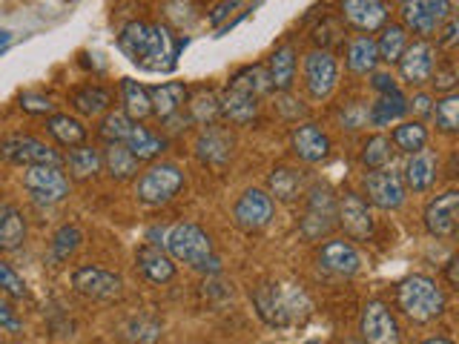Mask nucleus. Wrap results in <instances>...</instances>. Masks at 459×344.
I'll use <instances>...</instances> for the list:
<instances>
[{"label": "nucleus", "mask_w": 459, "mask_h": 344, "mask_svg": "<svg viewBox=\"0 0 459 344\" xmlns=\"http://www.w3.org/2000/svg\"><path fill=\"white\" fill-rule=\"evenodd\" d=\"M391 158H394V143H391V138L373 135V138L365 141V147H362V164H365L370 172L387 169V164H391Z\"/></svg>", "instance_id": "obj_41"}, {"label": "nucleus", "mask_w": 459, "mask_h": 344, "mask_svg": "<svg viewBox=\"0 0 459 344\" xmlns=\"http://www.w3.org/2000/svg\"><path fill=\"white\" fill-rule=\"evenodd\" d=\"M344 344H362V341H344Z\"/></svg>", "instance_id": "obj_56"}, {"label": "nucleus", "mask_w": 459, "mask_h": 344, "mask_svg": "<svg viewBox=\"0 0 459 344\" xmlns=\"http://www.w3.org/2000/svg\"><path fill=\"white\" fill-rule=\"evenodd\" d=\"M230 90H238L244 95H264L273 90V83H270V72L264 66H247V69H241L238 75L230 81Z\"/></svg>", "instance_id": "obj_37"}, {"label": "nucleus", "mask_w": 459, "mask_h": 344, "mask_svg": "<svg viewBox=\"0 0 459 344\" xmlns=\"http://www.w3.org/2000/svg\"><path fill=\"white\" fill-rule=\"evenodd\" d=\"M26 241V219L18 207L0 204V253H14L21 250Z\"/></svg>", "instance_id": "obj_24"}, {"label": "nucleus", "mask_w": 459, "mask_h": 344, "mask_svg": "<svg viewBox=\"0 0 459 344\" xmlns=\"http://www.w3.org/2000/svg\"><path fill=\"white\" fill-rule=\"evenodd\" d=\"M456 215H459V193L456 190H448V193L437 195L434 201H428V207H425L428 233L437 238L456 236Z\"/></svg>", "instance_id": "obj_15"}, {"label": "nucleus", "mask_w": 459, "mask_h": 344, "mask_svg": "<svg viewBox=\"0 0 459 344\" xmlns=\"http://www.w3.org/2000/svg\"><path fill=\"white\" fill-rule=\"evenodd\" d=\"M195 155L207 167H224L230 161V155H233V135L227 129L207 126L195 141Z\"/></svg>", "instance_id": "obj_20"}, {"label": "nucleus", "mask_w": 459, "mask_h": 344, "mask_svg": "<svg viewBox=\"0 0 459 344\" xmlns=\"http://www.w3.org/2000/svg\"><path fill=\"white\" fill-rule=\"evenodd\" d=\"M336 227V201L327 190H313L307 201V215L301 221V236L319 238Z\"/></svg>", "instance_id": "obj_16"}, {"label": "nucleus", "mask_w": 459, "mask_h": 344, "mask_svg": "<svg viewBox=\"0 0 459 344\" xmlns=\"http://www.w3.org/2000/svg\"><path fill=\"white\" fill-rule=\"evenodd\" d=\"M258 315L273 327H290L310 315V298L299 284L267 281L253 293Z\"/></svg>", "instance_id": "obj_2"}, {"label": "nucleus", "mask_w": 459, "mask_h": 344, "mask_svg": "<svg viewBox=\"0 0 459 344\" xmlns=\"http://www.w3.org/2000/svg\"><path fill=\"white\" fill-rule=\"evenodd\" d=\"M150 92V104H152V115L158 118H172L181 107H184V98H186V86L178 81H169L161 86H152Z\"/></svg>", "instance_id": "obj_27"}, {"label": "nucleus", "mask_w": 459, "mask_h": 344, "mask_svg": "<svg viewBox=\"0 0 459 344\" xmlns=\"http://www.w3.org/2000/svg\"><path fill=\"white\" fill-rule=\"evenodd\" d=\"M233 9H236V4H219V6L212 9V14H210V23H212V26H219Z\"/></svg>", "instance_id": "obj_51"}, {"label": "nucleus", "mask_w": 459, "mask_h": 344, "mask_svg": "<svg viewBox=\"0 0 459 344\" xmlns=\"http://www.w3.org/2000/svg\"><path fill=\"white\" fill-rule=\"evenodd\" d=\"M0 324H4L6 330H12V333H18V330H21L18 315H14V310L6 305V301H0Z\"/></svg>", "instance_id": "obj_49"}, {"label": "nucleus", "mask_w": 459, "mask_h": 344, "mask_svg": "<svg viewBox=\"0 0 459 344\" xmlns=\"http://www.w3.org/2000/svg\"><path fill=\"white\" fill-rule=\"evenodd\" d=\"M184 186V172L176 164H152L143 176L138 178V201L150 207H161L172 195H178Z\"/></svg>", "instance_id": "obj_6"}, {"label": "nucleus", "mask_w": 459, "mask_h": 344, "mask_svg": "<svg viewBox=\"0 0 459 344\" xmlns=\"http://www.w3.org/2000/svg\"><path fill=\"white\" fill-rule=\"evenodd\" d=\"M437 176H439V158L434 150H420L416 155L408 158L405 164V176H402V184L408 186L413 193H428L430 186L437 184Z\"/></svg>", "instance_id": "obj_18"}, {"label": "nucleus", "mask_w": 459, "mask_h": 344, "mask_svg": "<svg viewBox=\"0 0 459 344\" xmlns=\"http://www.w3.org/2000/svg\"><path fill=\"white\" fill-rule=\"evenodd\" d=\"M267 186L279 201H296L301 193V172L290 169V167H279V169L270 172Z\"/></svg>", "instance_id": "obj_38"}, {"label": "nucleus", "mask_w": 459, "mask_h": 344, "mask_svg": "<svg viewBox=\"0 0 459 344\" xmlns=\"http://www.w3.org/2000/svg\"><path fill=\"white\" fill-rule=\"evenodd\" d=\"M121 95H124V112L129 115V121L133 118H147V115H152V104H150V92L147 86H141L138 81L133 78H124L121 81Z\"/></svg>", "instance_id": "obj_35"}, {"label": "nucleus", "mask_w": 459, "mask_h": 344, "mask_svg": "<svg viewBox=\"0 0 459 344\" xmlns=\"http://www.w3.org/2000/svg\"><path fill=\"white\" fill-rule=\"evenodd\" d=\"M396 301L399 310L408 315L411 322H434L437 315L445 313V293L442 287L430 276H408L405 281H399L396 287Z\"/></svg>", "instance_id": "obj_4"}, {"label": "nucleus", "mask_w": 459, "mask_h": 344, "mask_svg": "<svg viewBox=\"0 0 459 344\" xmlns=\"http://www.w3.org/2000/svg\"><path fill=\"white\" fill-rule=\"evenodd\" d=\"M405 49H408V32H405V26H399V23L385 26V29H382V35H379V40H377V55H379V61H385V64H396Z\"/></svg>", "instance_id": "obj_34"}, {"label": "nucleus", "mask_w": 459, "mask_h": 344, "mask_svg": "<svg viewBox=\"0 0 459 344\" xmlns=\"http://www.w3.org/2000/svg\"><path fill=\"white\" fill-rule=\"evenodd\" d=\"M0 158L9 164L18 167H61V155H57L52 147H47L43 141H38L35 135H9L0 141Z\"/></svg>", "instance_id": "obj_8"}, {"label": "nucleus", "mask_w": 459, "mask_h": 344, "mask_svg": "<svg viewBox=\"0 0 459 344\" xmlns=\"http://www.w3.org/2000/svg\"><path fill=\"white\" fill-rule=\"evenodd\" d=\"M365 193L379 210H399L405 204V184L394 169H377L365 176Z\"/></svg>", "instance_id": "obj_13"}, {"label": "nucleus", "mask_w": 459, "mask_h": 344, "mask_svg": "<svg viewBox=\"0 0 459 344\" xmlns=\"http://www.w3.org/2000/svg\"><path fill=\"white\" fill-rule=\"evenodd\" d=\"M305 344H322V341H305Z\"/></svg>", "instance_id": "obj_57"}, {"label": "nucleus", "mask_w": 459, "mask_h": 344, "mask_svg": "<svg viewBox=\"0 0 459 344\" xmlns=\"http://www.w3.org/2000/svg\"><path fill=\"white\" fill-rule=\"evenodd\" d=\"M434 118H437V126L442 129V133H456L459 129V98L454 92L437 100Z\"/></svg>", "instance_id": "obj_44"}, {"label": "nucleus", "mask_w": 459, "mask_h": 344, "mask_svg": "<svg viewBox=\"0 0 459 344\" xmlns=\"http://www.w3.org/2000/svg\"><path fill=\"white\" fill-rule=\"evenodd\" d=\"M362 344H402V330L396 315L382 301H368L362 307Z\"/></svg>", "instance_id": "obj_9"}, {"label": "nucleus", "mask_w": 459, "mask_h": 344, "mask_svg": "<svg viewBox=\"0 0 459 344\" xmlns=\"http://www.w3.org/2000/svg\"><path fill=\"white\" fill-rule=\"evenodd\" d=\"M164 244L169 258H176V262H184L201 272H219V258L212 255V241L198 224L181 221L176 227H169Z\"/></svg>", "instance_id": "obj_3"}, {"label": "nucleus", "mask_w": 459, "mask_h": 344, "mask_svg": "<svg viewBox=\"0 0 459 344\" xmlns=\"http://www.w3.org/2000/svg\"><path fill=\"white\" fill-rule=\"evenodd\" d=\"M399 9L402 21H405V32L420 35V40L439 35L442 23H448L451 18V4H445V0H408Z\"/></svg>", "instance_id": "obj_5"}, {"label": "nucleus", "mask_w": 459, "mask_h": 344, "mask_svg": "<svg viewBox=\"0 0 459 344\" xmlns=\"http://www.w3.org/2000/svg\"><path fill=\"white\" fill-rule=\"evenodd\" d=\"M394 147L408 152V155H416L420 150L428 147V129L422 126V121H405L394 129Z\"/></svg>", "instance_id": "obj_39"}, {"label": "nucleus", "mask_w": 459, "mask_h": 344, "mask_svg": "<svg viewBox=\"0 0 459 344\" xmlns=\"http://www.w3.org/2000/svg\"><path fill=\"white\" fill-rule=\"evenodd\" d=\"M81 241H83L81 227H75V224H64V227L52 236V244H49L52 262H66V258H72V255L78 253Z\"/></svg>", "instance_id": "obj_40"}, {"label": "nucleus", "mask_w": 459, "mask_h": 344, "mask_svg": "<svg viewBox=\"0 0 459 344\" xmlns=\"http://www.w3.org/2000/svg\"><path fill=\"white\" fill-rule=\"evenodd\" d=\"M72 104L81 115H100V112H109L112 104V95L104 90V86H81V90L72 92Z\"/></svg>", "instance_id": "obj_36"}, {"label": "nucleus", "mask_w": 459, "mask_h": 344, "mask_svg": "<svg viewBox=\"0 0 459 344\" xmlns=\"http://www.w3.org/2000/svg\"><path fill=\"white\" fill-rule=\"evenodd\" d=\"M399 75L413 86H422L434 75V47L428 40H413L399 57Z\"/></svg>", "instance_id": "obj_17"}, {"label": "nucleus", "mask_w": 459, "mask_h": 344, "mask_svg": "<svg viewBox=\"0 0 459 344\" xmlns=\"http://www.w3.org/2000/svg\"><path fill=\"white\" fill-rule=\"evenodd\" d=\"M445 276H448V284L451 287H459V258L456 255L448 262V267H445Z\"/></svg>", "instance_id": "obj_52"}, {"label": "nucleus", "mask_w": 459, "mask_h": 344, "mask_svg": "<svg viewBox=\"0 0 459 344\" xmlns=\"http://www.w3.org/2000/svg\"><path fill=\"white\" fill-rule=\"evenodd\" d=\"M236 224L244 229V233H258L264 229L273 219V198L264 190H244V195L236 201Z\"/></svg>", "instance_id": "obj_14"}, {"label": "nucleus", "mask_w": 459, "mask_h": 344, "mask_svg": "<svg viewBox=\"0 0 459 344\" xmlns=\"http://www.w3.org/2000/svg\"><path fill=\"white\" fill-rule=\"evenodd\" d=\"M72 287L86 296V298H100V301H112L124 293V279L115 276V272L104 270V267H78L72 272Z\"/></svg>", "instance_id": "obj_11"}, {"label": "nucleus", "mask_w": 459, "mask_h": 344, "mask_svg": "<svg viewBox=\"0 0 459 344\" xmlns=\"http://www.w3.org/2000/svg\"><path fill=\"white\" fill-rule=\"evenodd\" d=\"M454 40H456V21H454V18H448V26H445V32H442L439 43H442V47H451Z\"/></svg>", "instance_id": "obj_53"}, {"label": "nucleus", "mask_w": 459, "mask_h": 344, "mask_svg": "<svg viewBox=\"0 0 459 344\" xmlns=\"http://www.w3.org/2000/svg\"><path fill=\"white\" fill-rule=\"evenodd\" d=\"M319 264L336 276H356L359 267H362V258H359V250L351 241H327L319 250Z\"/></svg>", "instance_id": "obj_22"}, {"label": "nucleus", "mask_w": 459, "mask_h": 344, "mask_svg": "<svg viewBox=\"0 0 459 344\" xmlns=\"http://www.w3.org/2000/svg\"><path fill=\"white\" fill-rule=\"evenodd\" d=\"M12 40V32H6V29H0V49H6Z\"/></svg>", "instance_id": "obj_54"}, {"label": "nucleus", "mask_w": 459, "mask_h": 344, "mask_svg": "<svg viewBox=\"0 0 459 344\" xmlns=\"http://www.w3.org/2000/svg\"><path fill=\"white\" fill-rule=\"evenodd\" d=\"M186 40H176L172 32L161 23H143L133 21L121 29L118 47L135 66L147 72H169L176 66L178 49Z\"/></svg>", "instance_id": "obj_1"}, {"label": "nucleus", "mask_w": 459, "mask_h": 344, "mask_svg": "<svg viewBox=\"0 0 459 344\" xmlns=\"http://www.w3.org/2000/svg\"><path fill=\"white\" fill-rule=\"evenodd\" d=\"M336 219L353 241H368L373 236V215L359 193H344L336 204Z\"/></svg>", "instance_id": "obj_12"}, {"label": "nucleus", "mask_w": 459, "mask_h": 344, "mask_svg": "<svg viewBox=\"0 0 459 344\" xmlns=\"http://www.w3.org/2000/svg\"><path fill=\"white\" fill-rule=\"evenodd\" d=\"M129 129H133V121H129V115L124 109H109L104 115V121H100L98 133L100 138H104L107 143H124Z\"/></svg>", "instance_id": "obj_42"}, {"label": "nucleus", "mask_w": 459, "mask_h": 344, "mask_svg": "<svg viewBox=\"0 0 459 344\" xmlns=\"http://www.w3.org/2000/svg\"><path fill=\"white\" fill-rule=\"evenodd\" d=\"M219 115H224V118L233 124H250L258 115V98L244 95V92L230 90L227 86V92L219 98Z\"/></svg>", "instance_id": "obj_25"}, {"label": "nucleus", "mask_w": 459, "mask_h": 344, "mask_svg": "<svg viewBox=\"0 0 459 344\" xmlns=\"http://www.w3.org/2000/svg\"><path fill=\"white\" fill-rule=\"evenodd\" d=\"M430 83L437 86V92H448L456 86V72L448 66V69H437V75H430Z\"/></svg>", "instance_id": "obj_47"}, {"label": "nucleus", "mask_w": 459, "mask_h": 344, "mask_svg": "<svg viewBox=\"0 0 459 344\" xmlns=\"http://www.w3.org/2000/svg\"><path fill=\"white\" fill-rule=\"evenodd\" d=\"M342 12L353 29H359L362 35H370L387 23V6L379 0H344Z\"/></svg>", "instance_id": "obj_19"}, {"label": "nucleus", "mask_w": 459, "mask_h": 344, "mask_svg": "<svg viewBox=\"0 0 459 344\" xmlns=\"http://www.w3.org/2000/svg\"><path fill=\"white\" fill-rule=\"evenodd\" d=\"M405 112H408L405 95H402V92H391V95H379L377 104L370 107L368 118H370L373 126H387L391 121L405 118Z\"/></svg>", "instance_id": "obj_32"}, {"label": "nucleus", "mask_w": 459, "mask_h": 344, "mask_svg": "<svg viewBox=\"0 0 459 344\" xmlns=\"http://www.w3.org/2000/svg\"><path fill=\"white\" fill-rule=\"evenodd\" d=\"M293 152L307 164H319L330 152V138L319 124H301L293 133Z\"/></svg>", "instance_id": "obj_21"}, {"label": "nucleus", "mask_w": 459, "mask_h": 344, "mask_svg": "<svg viewBox=\"0 0 459 344\" xmlns=\"http://www.w3.org/2000/svg\"><path fill=\"white\" fill-rule=\"evenodd\" d=\"M66 167L72 172V178H78V181H86V178H92L100 172V167H104V158H100L98 150L92 147H75V150H69L66 155Z\"/></svg>", "instance_id": "obj_33"}, {"label": "nucleus", "mask_w": 459, "mask_h": 344, "mask_svg": "<svg viewBox=\"0 0 459 344\" xmlns=\"http://www.w3.org/2000/svg\"><path fill=\"white\" fill-rule=\"evenodd\" d=\"M47 129L57 143H64V147H69V150L81 147V143L86 141V126L78 118H72V115H49Z\"/></svg>", "instance_id": "obj_30"}, {"label": "nucleus", "mask_w": 459, "mask_h": 344, "mask_svg": "<svg viewBox=\"0 0 459 344\" xmlns=\"http://www.w3.org/2000/svg\"><path fill=\"white\" fill-rule=\"evenodd\" d=\"M124 147L133 152L138 158V164H141V161H152V158L161 155L167 143H164V138H158L155 133H150L147 126L133 124V129H129V135L124 141Z\"/></svg>", "instance_id": "obj_29"}, {"label": "nucleus", "mask_w": 459, "mask_h": 344, "mask_svg": "<svg viewBox=\"0 0 459 344\" xmlns=\"http://www.w3.org/2000/svg\"><path fill=\"white\" fill-rule=\"evenodd\" d=\"M270 83L273 90L279 92H287L296 81V49L290 47V43H284V47H279L276 52L270 55Z\"/></svg>", "instance_id": "obj_28"}, {"label": "nucleus", "mask_w": 459, "mask_h": 344, "mask_svg": "<svg viewBox=\"0 0 459 344\" xmlns=\"http://www.w3.org/2000/svg\"><path fill=\"white\" fill-rule=\"evenodd\" d=\"M100 158H104V167L115 181H129L138 172V158L129 152L124 143H109L107 152Z\"/></svg>", "instance_id": "obj_31"}, {"label": "nucleus", "mask_w": 459, "mask_h": 344, "mask_svg": "<svg viewBox=\"0 0 459 344\" xmlns=\"http://www.w3.org/2000/svg\"><path fill=\"white\" fill-rule=\"evenodd\" d=\"M373 90L379 95H391V92H399L396 90V78L391 72H373Z\"/></svg>", "instance_id": "obj_48"}, {"label": "nucleus", "mask_w": 459, "mask_h": 344, "mask_svg": "<svg viewBox=\"0 0 459 344\" xmlns=\"http://www.w3.org/2000/svg\"><path fill=\"white\" fill-rule=\"evenodd\" d=\"M190 118L195 124L212 126V121L219 118V95H215L212 90H201L190 104Z\"/></svg>", "instance_id": "obj_43"}, {"label": "nucleus", "mask_w": 459, "mask_h": 344, "mask_svg": "<svg viewBox=\"0 0 459 344\" xmlns=\"http://www.w3.org/2000/svg\"><path fill=\"white\" fill-rule=\"evenodd\" d=\"M135 262H138V270L143 272V276L155 284H164L176 276V264H172V258L161 247H155V244H141L138 253H135Z\"/></svg>", "instance_id": "obj_23"}, {"label": "nucleus", "mask_w": 459, "mask_h": 344, "mask_svg": "<svg viewBox=\"0 0 459 344\" xmlns=\"http://www.w3.org/2000/svg\"><path fill=\"white\" fill-rule=\"evenodd\" d=\"M408 109H413L416 115H430V112H434V98H430V95H416L413 100H411V104H408Z\"/></svg>", "instance_id": "obj_50"}, {"label": "nucleus", "mask_w": 459, "mask_h": 344, "mask_svg": "<svg viewBox=\"0 0 459 344\" xmlns=\"http://www.w3.org/2000/svg\"><path fill=\"white\" fill-rule=\"evenodd\" d=\"M0 290L9 293L12 298H26L29 296L26 281L18 276V270H14L12 264H6V262H0Z\"/></svg>", "instance_id": "obj_45"}, {"label": "nucleus", "mask_w": 459, "mask_h": 344, "mask_svg": "<svg viewBox=\"0 0 459 344\" xmlns=\"http://www.w3.org/2000/svg\"><path fill=\"white\" fill-rule=\"evenodd\" d=\"M379 64V55H377V40L370 35H356L348 43V69L353 75H373Z\"/></svg>", "instance_id": "obj_26"}, {"label": "nucleus", "mask_w": 459, "mask_h": 344, "mask_svg": "<svg viewBox=\"0 0 459 344\" xmlns=\"http://www.w3.org/2000/svg\"><path fill=\"white\" fill-rule=\"evenodd\" d=\"M305 83L313 100H325L333 95L339 83V64L327 49H313L305 57Z\"/></svg>", "instance_id": "obj_10"}, {"label": "nucleus", "mask_w": 459, "mask_h": 344, "mask_svg": "<svg viewBox=\"0 0 459 344\" xmlns=\"http://www.w3.org/2000/svg\"><path fill=\"white\" fill-rule=\"evenodd\" d=\"M23 186H26V193L32 195L35 204H43V207L61 204V201L69 195V178H66V172L61 167H49V164L26 167V172H23Z\"/></svg>", "instance_id": "obj_7"}, {"label": "nucleus", "mask_w": 459, "mask_h": 344, "mask_svg": "<svg viewBox=\"0 0 459 344\" xmlns=\"http://www.w3.org/2000/svg\"><path fill=\"white\" fill-rule=\"evenodd\" d=\"M422 344H454L451 339H442V336H437V339H425Z\"/></svg>", "instance_id": "obj_55"}, {"label": "nucleus", "mask_w": 459, "mask_h": 344, "mask_svg": "<svg viewBox=\"0 0 459 344\" xmlns=\"http://www.w3.org/2000/svg\"><path fill=\"white\" fill-rule=\"evenodd\" d=\"M21 109L29 115H52L55 104L49 95H38V92H26L21 95Z\"/></svg>", "instance_id": "obj_46"}]
</instances>
